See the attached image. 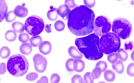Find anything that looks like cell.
<instances>
[{"label": "cell", "instance_id": "cell-36", "mask_svg": "<svg viewBox=\"0 0 134 83\" xmlns=\"http://www.w3.org/2000/svg\"><path fill=\"white\" fill-rule=\"evenodd\" d=\"M60 78L57 73H53L50 79L51 83H58L60 81Z\"/></svg>", "mask_w": 134, "mask_h": 83}, {"label": "cell", "instance_id": "cell-19", "mask_svg": "<svg viewBox=\"0 0 134 83\" xmlns=\"http://www.w3.org/2000/svg\"><path fill=\"white\" fill-rule=\"evenodd\" d=\"M104 77L106 81L109 82H112L115 79L116 75L113 71L108 70L105 71Z\"/></svg>", "mask_w": 134, "mask_h": 83}, {"label": "cell", "instance_id": "cell-8", "mask_svg": "<svg viewBox=\"0 0 134 83\" xmlns=\"http://www.w3.org/2000/svg\"><path fill=\"white\" fill-rule=\"evenodd\" d=\"M33 60L36 70L39 73L45 72L47 65L46 58L41 54H37L34 56Z\"/></svg>", "mask_w": 134, "mask_h": 83}, {"label": "cell", "instance_id": "cell-33", "mask_svg": "<svg viewBox=\"0 0 134 83\" xmlns=\"http://www.w3.org/2000/svg\"><path fill=\"white\" fill-rule=\"evenodd\" d=\"M38 74L36 73H29L26 76V79L30 81H33L37 79Z\"/></svg>", "mask_w": 134, "mask_h": 83}, {"label": "cell", "instance_id": "cell-17", "mask_svg": "<svg viewBox=\"0 0 134 83\" xmlns=\"http://www.w3.org/2000/svg\"><path fill=\"white\" fill-rule=\"evenodd\" d=\"M12 27L14 31L18 33H22L25 31L23 24L20 22H15L12 24Z\"/></svg>", "mask_w": 134, "mask_h": 83}, {"label": "cell", "instance_id": "cell-37", "mask_svg": "<svg viewBox=\"0 0 134 83\" xmlns=\"http://www.w3.org/2000/svg\"><path fill=\"white\" fill-rule=\"evenodd\" d=\"M64 3L69 8H73L77 6L74 0H65Z\"/></svg>", "mask_w": 134, "mask_h": 83}, {"label": "cell", "instance_id": "cell-29", "mask_svg": "<svg viewBox=\"0 0 134 83\" xmlns=\"http://www.w3.org/2000/svg\"><path fill=\"white\" fill-rule=\"evenodd\" d=\"M91 73L93 79H98L101 75V70L98 67H96L93 70Z\"/></svg>", "mask_w": 134, "mask_h": 83}, {"label": "cell", "instance_id": "cell-9", "mask_svg": "<svg viewBox=\"0 0 134 83\" xmlns=\"http://www.w3.org/2000/svg\"><path fill=\"white\" fill-rule=\"evenodd\" d=\"M70 11L71 9L65 4L62 5L57 9L58 15L64 20L68 19Z\"/></svg>", "mask_w": 134, "mask_h": 83}, {"label": "cell", "instance_id": "cell-31", "mask_svg": "<svg viewBox=\"0 0 134 83\" xmlns=\"http://www.w3.org/2000/svg\"><path fill=\"white\" fill-rule=\"evenodd\" d=\"M19 39L21 43H26L29 40V36L27 33H22L19 35Z\"/></svg>", "mask_w": 134, "mask_h": 83}, {"label": "cell", "instance_id": "cell-38", "mask_svg": "<svg viewBox=\"0 0 134 83\" xmlns=\"http://www.w3.org/2000/svg\"><path fill=\"white\" fill-rule=\"evenodd\" d=\"M83 2L85 5L88 8H93L95 4V0H83Z\"/></svg>", "mask_w": 134, "mask_h": 83}, {"label": "cell", "instance_id": "cell-18", "mask_svg": "<svg viewBox=\"0 0 134 83\" xmlns=\"http://www.w3.org/2000/svg\"><path fill=\"white\" fill-rule=\"evenodd\" d=\"M58 16L57 9L56 8H54L49 10L47 13L48 18L51 21H55L58 17Z\"/></svg>", "mask_w": 134, "mask_h": 83}, {"label": "cell", "instance_id": "cell-30", "mask_svg": "<svg viewBox=\"0 0 134 83\" xmlns=\"http://www.w3.org/2000/svg\"><path fill=\"white\" fill-rule=\"evenodd\" d=\"M83 79L85 83H93L94 82V79H93L92 73L90 72H87L84 75Z\"/></svg>", "mask_w": 134, "mask_h": 83}, {"label": "cell", "instance_id": "cell-32", "mask_svg": "<svg viewBox=\"0 0 134 83\" xmlns=\"http://www.w3.org/2000/svg\"><path fill=\"white\" fill-rule=\"evenodd\" d=\"M72 83H85L81 75L78 74H75L71 78Z\"/></svg>", "mask_w": 134, "mask_h": 83}, {"label": "cell", "instance_id": "cell-1", "mask_svg": "<svg viewBox=\"0 0 134 83\" xmlns=\"http://www.w3.org/2000/svg\"><path fill=\"white\" fill-rule=\"evenodd\" d=\"M94 19L95 15L92 9L83 5L75 7L68 16V28L77 36L88 35L94 30Z\"/></svg>", "mask_w": 134, "mask_h": 83}, {"label": "cell", "instance_id": "cell-27", "mask_svg": "<svg viewBox=\"0 0 134 83\" xmlns=\"http://www.w3.org/2000/svg\"><path fill=\"white\" fill-rule=\"evenodd\" d=\"M119 57L117 53H111L107 57V60L109 62L113 64L118 60Z\"/></svg>", "mask_w": 134, "mask_h": 83}, {"label": "cell", "instance_id": "cell-14", "mask_svg": "<svg viewBox=\"0 0 134 83\" xmlns=\"http://www.w3.org/2000/svg\"><path fill=\"white\" fill-rule=\"evenodd\" d=\"M69 55L72 57L76 59H82L83 57V55L81 52L79 51L76 47L71 46L68 49Z\"/></svg>", "mask_w": 134, "mask_h": 83}, {"label": "cell", "instance_id": "cell-6", "mask_svg": "<svg viewBox=\"0 0 134 83\" xmlns=\"http://www.w3.org/2000/svg\"><path fill=\"white\" fill-rule=\"evenodd\" d=\"M44 23L42 19L39 16L33 15L29 17L25 23V29L29 35L36 36L43 31Z\"/></svg>", "mask_w": 134, "mask_h": 83}, {"label": "cell", "instance_id": "cell-34", "mask_svg": "<svg viewBox=\"0 0 134 83\" xmlns=\"http://www.w3.org/2000/svg\"><path fill=\"white\" fill-rule=\"evenodd\" d=\"M127 73L131 77L134 76V63L130 64L128 66Z\"/></svg>", "mask_w": 134, "mask_h": 83}, {"label": "cell", "instance_id": "cell-11", "mask_svg": "<svg viewBox=\"0 0 134 83\" xmlns=\"http://www.w3.org/2000/svg\"><path fill=\"white\" fill-rule=\"evenodd\" d=\"M14 12L16 16L23 18L28 15V10L23 6L19 5L15 7Z\"/></svg>", "mask_w": 134, "mask_h": 83}, {"label": "cell", "instance_id": "cell-13", "mask_svg": "<svg viewBox=\"0 0 134 83\" xmlns=\"http://www.w3.org/2000/svg\"><path fill=\"white\" fill-rule=\"evenodd\" d=\"M74 66L75 71L78 73H81L85 68L84 61L81 59H75L74 62Z\"/></svg>", "mask_w": 134, "mask_h": 83}, {"label": "cell", "instance_id": "cell-3", "mask_svg": "<svg viewBox=\"0 0 134 83\" xmlns=\"http://www.w3.org/2000/svg\"><path fill=\"white\" fill-rule=\"evenodd\" d=\"M7 68L8 73L13 76L21 77L27 73L29 68V63L24 56L15 54L8 59Z\"/></svg>", "mask_w": 134, "mask_h": 83}, {"label": "cell", "instance_id": "cell-35", "mask_svg": "<svg viewBox=\"0 0 134 83\" xmlns=\"http://www.w3.org/2000/svg\"><path fill=\"white\" fill-rule=\"evenodd\" d=\"M133 46V43L132 41H127L124 44V49L125 51H131L132 50Z\"/></svg>", "mask_w": 134, "mask_h": 83}, {"label": "cell", "instance_id": "cell-43", "mask_svg": "<svg viewBox=\"0 0 134 83\" xmlns=\"http://www.w3.org/2000/svg\"><path fill=\"white\" fill-rule=\"evenodd\" d=\"M117 1H122V0H117Z\"/></svg>", "mask_w": 134, "mask_h": 83}, {"label": "cell", "instance_id": "cell-15", "mask_svg": "<svg viewBox=\"0 0 134 83\" xmlns=\"http://www.w3.org/2000/svg\"><path fill=\"white\" fill-rule=\"evenodd\" d=\"M113 69L118 74H121L124 72V66L122 61L118 60L112 65Z\"/></svg>", "mask_w": 134, "mask_h": 83}, {"label": "cell", "instance_id": "cell-20", "mask_svg": "<svg viewBox=\"0 0 134 83\" xmlns=\"http://www.w3.org/2000/svg\"><path fill=\"white\" fill-rule=\"evenodd\" d=\"M42 41V39L40 36H34L31 38L30 40L31 45L34 47H37L39 45Z\"/></svg>", "mask_w": 134, "mask_h": 83}, {"label": "cell", "instance_id": "cell-21", "mask_svg": "<svg viewBox=\"0 0 134 83\" xmlns=\"http://www.w3.org/2000/svg\"><path fill=\"white\" fill-rule=\"evenodd\" d=\"M5 39L9 42L15 41L17 37V34L16 32L12 30H8L5 34Z\"/></svg>", "mask_w": 134, "mask_h": 83}, {"label": "cell", "instance_id": "cell-5", "mask_svg": "<svg viewBox=\"0 0 134 83\" xmlns=\"http://www.w3.org/2000/svg\"><path fill=\"white\" fill-rule=\"evenodd\" d=\"M112 31L121 39H126L130 37L132 32V25L126 19L118 18L113 21Z\"/></svg>", "mask_w": 134, "mask_h": 83}, {"label": "cell", "instance_id": "cell-44", "mask_svg": "<svg viewBox=\"0 0 134 83\" xmlns=\"http://www.w3.org/2000/svg\"><path fill=\"white\" fill-rule=\"evenodd\" d=\"M0 81H1V78H0Z\"/></svg>", "mask_w": 134, "mask_h": 83}, {"label": "cell", "instance_id": "cell-26", "mask_svg": "<svg viewBox=\"0 0 134 83\" xmlns=\"http://www.w3.org/2000/svg\"><path fill=\"white\" fill-rule=\"evenodd\" d=\"M55 29L57 31L61 32L64 30L65 28V24L63 21L58 20L56 21L54 24Z\"/></svg>", "mask_w": 134, "mask_h": 83}, {"label": "cell", "instance_id": "cell-10", "mask_svg": "<svg viewBox=\"0 0 134 83\" xmlns=\"http://www.w3.org/2000/svg\"><path fill=\"white\" fill-rule=\"evenodd\" d=\"M39 49L41 53L44 55H47L51 52L52 49L51 44L47 41L42 42L39 45Z\"/></svg>", "mask_w": 134, "mask_h": 83}, {"label": "cell", "instance_id": "cell-12", "mask_svg": "<svg viewBox=\"0 0 134 83\" xmlns=\"http://www.w3.org/2000/svg\"><path fill=\"white\" fill-rule=\"evenodd\" d=\"M8 10L7 5L4 0H0V22L5 17Z\"/></svg>", "mask_w": 134, "mask_h": 83}, {"label": "cell", "instance_id": "cell-2", "mask_svg": "<svg viewBox=\"0 0 134 83\" xmlns=\"http://www.w3.org/2000/svg\"><path fill=\"white\" fill-rule=\"evenodd\" d=\"M99 37L93 33L85 37L78 38L75 40V43L86 59L97 60L103 56L99 44Z\"/></svg>", "mask_w": 134, "mask_h": 83}, {"label": "cell", "instance_id": "cell-7", "mask_svg": "<svg viewBox=\"0 0 134 83\" xmlns=\"http://www.w3.org/2000/svg\"><path fill=\"white\" fill-rule=\"evenodd\" d=\"M111 28V21L107 17L100 15L96 19L94 33L97 36H102L107 34L110 31Z\"/></svg>", "mask_w": 134, "mask_h": 83}, {"label": "cell", "instance_id": "cell-4", "mask_svg": "<svg viewBox=\"0 0 134 83\" xmlns=\"http://www.w3.org/2000/svg\"><path fill=\"white\" fill-rule=\"evenodd\" d=\"M99 40L100 49L105 54L117 52L120 48V39L114 33H107L103 35Z\"/></svg>", "mask_w": 134, "mask_h": 83}, {"label": "cell", "instance_id": "cell-22", "mask_svg": "<svg viewBox=\"0 0 134 83\" xmlns=\"http://www.w3.org/2000/svg\"><path fill=\"white\" fill-rule=\"evenodd\" d=\"M10 51L6 46L2 47L0 50V56L3 59L8 58L10 55Z\"/></svg>", "mask_w": 134, "mask_h": 83}, {"label": "cell", "instance_id": "cell-40", "mask_svg": "<svg viewBox=\"0 0 134 83\" xmlns=\"http://www.w3.org/2000/svg\"><path fill=\"white\" fill-rule=\"evenodd\" d=\"M37 83H48V78L46 76H43L37 82Z\"/></svg>", "mask_w": 134, "mask_h": 83}, {"label": "cell", "instance_id": "cell-24", "mask_svg": "<svg viewBox=\"0 0 134 83\" xmlns=\"http://www.w3.org/2000/svg\"><path fill=\"white\" fill-rule=\"evenodd\" d=\"M75 59L70 58L68 59L65 64L66 68L67 70L69 72H73L74 70V63Z\"/></svg>", "mask_w": 134, "mask_h": 83}, {"label": "cell", "instance_id": "cell-16", "mask_svg": "<svg viewBox=\"0 0 134 83\" xmlns=\"http://www.w3.org/2000/svg\"><path fill=\"white\" fill-rule=\"evenodd\" d=\"M20 50L21 53L27 56L31 53L32 48L29 43H24L20 46Z\"/></svg>", "mask_w": 134, "mask_h": 83}, {"label": "cell", "instance_id": "cell-41", "mask_svg": "<svg viewBox=\"0 0 134 83\" xmlns=\"http://www.w3.org/2000/svg\"><path fill=\"white\" fill-rule=\"evenodd\" d=\"M51 26V24H47L45 26V30L47 33H50L52 32Z\"/></svg>", "mask_w": 134, "mask_h": 83}, {"label": "cell", "instance_id": "cell-23", "mask_svg": "<svg viewBox=\"0 0 134 83\" xmlns=\"http://www.w3.org/2000/svg\"><path fill=\"white\" fill-rule=\"evenodd\" d=\"M117 51V54H118L120 60L122 61H125L127 60L128 54L124 49H119Z\"/></svg>", "mask_w": 134, "mask_h": 83}, {"label": "cell", "instance_id": "cell-25", "mask_svg": "<svg viewBox=\"0 0 134 83\" xmlns=\"http://www.w3.org/2000/svg\"><path fill=\"white\" fill-rule=\"evenodd\" d=\"M16 16L15 15L14 11H11L7 13L5 16V20L8 22H11L15 20Z\"/></svg>", "mask_w": 134, "mask_h": 83}, {"label": "cell", "instance_id": "cell-42", "mask_svg": "<svg viewBox=\"0 0 134 83\" xmlns=\"http://www.w3.org/2000/svg\"><path fill=\"white\" fill-rule=\"evenodd\" d=\"M131 58L133 60H134V58H133V52H132V54H131Z\"/></svg>", "mask_w": 134, "mask_h": 83}, {"label": "cell", "instance_id": "cell-39", "mask_svg": "<svg viewBox=\"0 0 134 83\" xmlns=\"http://www.w3.org/2000/svg\"><path fill=\"white\" fill-rule=\"evenodd\" d=\"M6 71V64L4 63H2L0 64V74H3Z\"/></svg>", "mask_w": 134, "mask_h": 83}, {"label": "cell", "instance_id": "cell-28", "mask_svg": "<svg viewBox=\"0 0 134 83\" xmlns=\"http://www.w3.org/2000/svg\"><path fill=\"white\" fill-rule=\"evenodd\" d=\"M96 67H98L101 70V73L105 72L107 69L108 65L107 63L104 61H100L97 63Z\"/></svg>", "mask_w": 134, "mask_h": 83}]
</instances>
